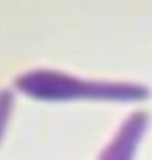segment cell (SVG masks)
Masks as SVG:
<instances>
[{
  "mask_svg": "<svg viewBox=\"0 0 152 160\" xmlns=\"http://www.w3.org/2000/svg\"><path fill=\"white\" fill-rule=\"evenodd\" d=\"M147 126L149 115L145 112H134L123 121L115 138L106 146L99 160H134L136 149L145 135Z\"/></svg>",
  "mask_w": 152,
  "mask_h": 160,
  "instance_id": "obj_2",
  "label": "cell"
},
{
  "mask_svg": "<svg viewBox=\"0 0 152 160\" xmlns=\"http://www.w3.org/2000/svg\"><path fill=\"white\" fill-rule=\"evenodd\" d=\"M11 112H13V94L9 90H0V140L7 128Z\"/></svg>",
  "mask_w": 152,
  "mask_h": 160,
  "instance_id": "obj_3",
  "label": "cell"
},
{
  "mask_svg": "<svg viewBox=\"0 0 152 160\" xmlns=\"http://www.w3.org/2000/svg\"><path fill=\"white\" fill-rule=\"evenodd\" d=\"M16 88L41 101H72V99H106V101H143L150 92L141 85L86 81L68 74L36 70L16 79Z\"/></svg>",
  "mask_w": 152,
  "mask_h": 160,
  "instance_id": "obj_1",
  "label": "cell"
}]
</instances>
